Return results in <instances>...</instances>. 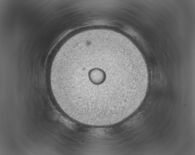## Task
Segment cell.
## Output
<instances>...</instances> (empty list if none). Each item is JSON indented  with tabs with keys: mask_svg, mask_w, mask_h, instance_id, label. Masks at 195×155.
Returning <instances> with one entry per match:
<instances>
[{
	"mask_svg": "<svg viewBox=\"0 0 195 155\" xmlns=\"http://www.w3.org/2000/svg\"><path fill=\"white\" fill-rule=\"evenodd\" d=\"M57 78L63 97L69 103L98 114L115 111L131 102L140 81V75L132 69L82 68L69 62Z\"/></svg>",
	"mask_w": 195,
	"mask_h": 155,
	"instance_id": "1",
	"label": "cell"
}]
</instances>
